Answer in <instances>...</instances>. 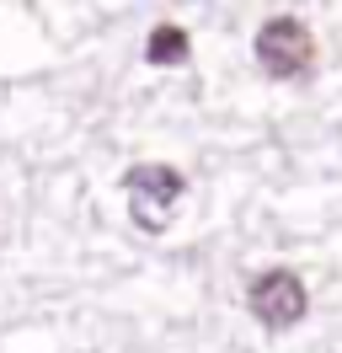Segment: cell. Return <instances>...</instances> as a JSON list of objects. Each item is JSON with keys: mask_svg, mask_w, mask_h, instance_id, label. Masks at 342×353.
<instances>
[{"mask_svg": "<svg viewBox=\"0 0 342 353\" xmlns=\"http://www.w3.org/2000/svg\"><path fill=\"white\" fill-rule=\"evenodd\" d=\"M246 305H252V316L268 332H283V327H299V321H305L310 289H305V279L289 273V268H268V273H256V279H252Z\"/></svg>", "mask_w": 342, "mask_h": 353, "instance_id": "3957f363", "label": "cell"}, {"mask_svg": "<svg viewBox=\"0 0 342 353\" xmlns=\"http://www.w3.org/2000/svg\"><path fill=\"white\" fill-rule=\"evenodd\" d=\"M188 48H192L188 27L155 22V27H150V38H145V59H150V65H182V59H188Z\"/></svg>", "mask_w": 342, "mask_h": 353, "instance_id": "277c9868", "label": "cell"}, {"mask_svg": "<svg viewBox=\"0 0 342 353\" xmlns=\"http://www.w3.org/2000/svg\"><path fill=\"white\" fill-rule=\"evenodd\" d=\"M123 193H128L134 225L150 230V236H161L171 225V209H177L182 193H188V176L177 172V166H166V161H139V166L123 172Z\"/></svg>", "mask_w": 342, "mask_h": 353, "instance_id": "6da1fadb", "label": "cell"}, {"mask_svg": "<svg viewBox=\"0 0 342 353\" xmlns=\"http://www.w3.org/2000/svg\"><path fill=\"white\" fill-rule=\"evenodd\" d=\"M252 48H256L262 75H273V81H294V75H305L310 59H316V32L305 27V17L283 11V17H268V22L256 27V43Z\"/></svg>", "mask_w": 342, "mask_h": 353, "instance_id": "7a4b0ae2", "label": "cell"}]
</instances>
